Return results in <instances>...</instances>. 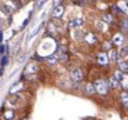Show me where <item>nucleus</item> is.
<instances>
[{"mask_svg": "<svg viewBox=\"0 0 128 120\" xmlns=\"http://www.w3.org/2000/svg\"><path fill=\"white\" fill-rule=\"evenodd\" d=\"M94 87H95V91L99 92V94H102V95L106 94L108 90H109L106 81H103V80H96V81H95V84H94Z\"/></svg>", "mask_w": 128, "mask_h": 120, "instance_id": "obj_1", "label": "nucleus"}, {"mask_svg": "<svg viewBox=\"0 0 128 120\" xmlns=\"http://www.w3.org/2000/svg\"><path fill=\"white\" fill-rule=\"evenodd\" d=\"M70 77H72L73 81H80L81 77H83V73H81L80 69H73L70 72Z\"/></svg>", "mask_w": 128, "mask_h": 120, "instance_id": "obj_2", "label": "nucleus"}, {"mask_svg": "<svg viewBox=\"0 0 128 120\" xmlns=\"http://www.w3.org/2000/svg\"><path fill=\"white\" fill-rule=\"evenodd\" d=\"M113 43H114L116 46H121L122 43H124V36H122L121 33L114 35V37H113Z\"/></svg>", "mask_w": 128, "mask_h": 120, "instance_id": "obj_3", "label": "nucleus"}, {"mask_svg": "<svg viewBox=\"0 0 128 120\" xmlns=\"http://www.w3.org/2000/svg\"><path fill=\"white\" fill-rule=\"evenodd\" d=\"M2 13H3L4 15H11L12 6L11 4H3V6H2Z\"/></svg>", "mask_w": 128, "mask_h": 120, "instance_id": "obj_4", "label": "nucleus"}, {"mask_svg": "<svg viewBox=\"0 0 128 120\" xmlns=\"http://www.w3.org/2000/svg\"><path fill=\"white\" fill-rule=\"evenodd\" d=\"M108 62H109V58H108V55L106 54H99L98 55V64L99 65H108Z\"/></svg>", "mask_w": 128, "mask_h": 120, "instance_id": "obj_5", "label": "nucleus"}, {"mask_svg": "<svg viewBox=\"0 0 128 120\" xmlns=\"http://www.w3.org/2000/svg\"><path fill=\"white\" fill-rule=\"evenodd\" d=\"M118 83L124 90H128V75H122V79L118 81Z\"/></svg>", "mask_w": 128, "mask_h": 120, "instance_id": "obj_6", "label": "nucleus"}, {"mask_svg": "<svg viewBox=\"0 0 128 120\" xmlns=\"http://www.w3.org/2000/svg\"><path fill=\"white\" fill-rule=\"evenodd\" d=\"M109 84H110L112 88H118V87H120L118 80H117V79L114 77V76H112V77H110V80H109Z\"/></svg>", "mask_w": 128, "mask_h": 120, "instance_id": "obj_7", "label": "nucleus"}, {"mask_svg": "<svg viewBox=\"0 0 128 120\" xmlns=\"http://www.w3.org/2000/svg\"><path fill=\"white\" fill-rule=\"evenodd\" d=\"M3 116H4V119H6V120H12V119H14V110L7 109V110L3 113Z\"/></svg>", "mask_w": 128, "mask_h": 120, "instance_id": "obj_8", "label": "nucleus"}, {"mask_svg": "<svg viewBox=\"0 0 128 120\" xmlns=\"http://www.w3.org/2000/svg\"><path fill=\"white\" fill-rule=\"evenodd\" d=\"M52 14H54V17H61V15L64 14V7H62V6H58L55 10H54Z\"/></svg>", "mask_w": 128, "mask_h": 120, "instance_id": "obj_9", "label": "nucleus"}, {"mask_svg": "<svg viewBox=\"0 0 128 120\" xmlns=\"http://www.w3.org/2000/svg\"><path fill=\"white\" fill-rule=\"evenodd\" d=\"M86 40H87L88 43H91V44H92V43L96 42V37H95L92 33H87V35H86Z\"/></svg>", "mask_w": 128, "mask_h": 120, "instance_id": "obj_10", "label": "nucleus"}, {"mask_svg": "<svg viewBox=\"0 0 128 120\" xmlns=\"http://www.w3.org/2000/svg\"><path fill=\"white\" fill-rule=\"evenodd\" d=\"M108 58H110L112 61H117V59L120 58V55H118V53H117V51H110V54H109Z\"/></svg>", "mask_w": 128, "mask_h": 120, "instance_id": "obj_11", "label": "nucleus"}, {"mask_svg": "<svg viewBox=\"0 0 128 120\" xmlns=\"http://www.w3.org/2000/svg\"><path fill=\"white\" fill-rule=\"evenodd\" d=\"M121 101H122V103H124L125 108H128V94L127 92H122L121 94Z\"/></svg>", "mask_w": 128, "mask_h": 120, "instance_id": "obj_12", "label": "nucleus"}, {"mask_svg": "<svg viewBox=\"0 0 128 120\" xmlns=\"http://www.w3.org/2000/svg\"><path fill=\"white\" fill-rule=\"evenodd\" d=\"M120 69L124 73H128V64L127 62H120Z\"/></svg>", "mask_w": 128, "mask_h": 120, "instance_id": "obj_13", "label": "nucleus"}, {"mask_svg": "<svg viewBox=\"0 0 128 120\" xmlns=\"http://www.w3.org/2000/svg\"><path fill=\"white\" fill-rule=\"evenodd\" d=\"M47 62H48L50 65H55V64H56V55L48 57V58H47Z\"/></svg>", "mask_w": 128, "mask_h": 120, "instance_id": "obj_14", "label": "nucleus"}, {"mask_svg": "<svg viewBox=\"0 0 128 120\" xmlns=\"http://www.w3.org/2000/svg\"><path fill=\"white\" fill-rule=\"evenodd\" d=\"M81 24H83V21H81L80 18H78V20H74V21H72V22H70V26H80Z\"/></svg>", "mask_w": 128, "mask_h": 120, "instance_id": "obj_15", "label": "nucleus"}, {"mask_svg": "<svg viewBox=\"0 0 128 120\" xmlns=\"http://www.w3.org/2000/svg\"><path fill=\"white\" fill-rule=\"evenodd\" d=\"M118 55H121V57H127V55H128V47H122V48H121V51L118 53Z\"/></svg>", "mask_w": 128, "mask_h": 120, "instance_id": "obj_16", "label": "nucleus"}, {"mask_svg": "<svg viewBox=\"0 0 128 120\" xmlns=\"http://www.w3.org/2000/svg\"><path fill=\"white\" fill-rule=\"evenodd\" d=\"M87 92H88V94H94V92H95L94 84H88V86H87Z\"/></svg>", "mask_w": 128, "mask_h": 120, "instance_id": "obj_17", "label": "nucleus"}, {"mask_svg": "<svg viewBox=\"0 0 128 120\" xmlns=\"http://www.w3.org/2000/svg\"><path fill=\"white\" fill-rule=\"evenodd\" d=\"M103 20H105V22H112V17H110V15H103Z\"/></svg>", "mask_w": 128, "mask_h": 120, "instance_id": "obj_18", "label": "nucleus"}, {"mask_svg": "<svg viewBox=\"0 0 128 120\" xmlns=\"http://www.w3.org/2000/svg\"><path fill=\"white\" fill-rule=\"evenodd\" d=\"M7 57H3V59H2V66H6V64H7Z\"/></svg>", "mask_w": 128, "mask_h": 120, "instance_id": "obj_19", "label": "nucleus"}, {"mask_svg": "<svg viewBox=\"0 0 128 120\" xmlns=\"http://www.w3.org/2000/svg\"><path fill=\"white\" fill-rule=\"evenodd\" d=\"M122 29H128V21H124V22H122Z\"/></svg>", "mask_w": 128, "mask_h": 120, "instance_id": "obj_20", "label": "nucleus"}, {"mask_svg": "<svg viewBox=\"0 0 128 120\" xmlns=\"http://www.w3.org/2000/svg\"><path fill=\"white\" fill-rule=\"evenodd\" d=\"M4 53V46H0V54Z\"/></svg>", "mask_w": 128, "mask_h": 120, "instance_id": "obj_21", "label": "nucleus"}, {"mask_svg": "<svg viewBox=\"0 0 128 120\" xmlns=\"http://www.w3.org/2000/svg\"><path fill=\"white\" fill-rule=\"evenodd\" d=\"M103 47H105V48H109V47H110V44H109V43H106V44H103Z\"/></svg>", "mask_w": 128, "mask_h": 120, "instance_id": "obj_22", "label": "nucleus"}, {"mask_svg": "<svg viewBox=\"0 0 128 120\" xmlns=\"http://www.w3.org/2000/svg\"><path fill=\"white\" fill-rule=\"evenodd\" d=\"M24 120H29V119H24Z\"/></svg>", "mask_w": 128, "mask_h": 120, "instance_id": "obj_23", "label": "nucleus"}, {"mask_svg": "<svg viewBox=\"0 0 128 120\" xmlns=\"http://www.w3.org/2000/svg\"><path fill=\"white\" fill-rule=\"evenodd\" d=\"M125 120H128V119H125Z\"/></svg>", "mask_w": 128, "mask_h": 120, "instance_id": "obj_24", "label": "nucleus"}]
</instances>
